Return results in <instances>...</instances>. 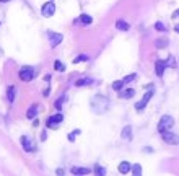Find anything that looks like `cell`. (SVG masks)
I'll return each instance as SVG.
<instances>
[{
    "mask_svg": "<svg viewBox=\"0 0 179 176\" xmlns=\"http://www.w3.org/2000/svg\"><path fill=\"white\" fill-rule=\"evenodd\" d=\"M108 106H109V101L106 96H103V95H96L93 96V100H91V108L95 109V113H104L108 109Z\"/></svg>",
    "mask_w": 179,
    "mask_h": 176,
    "instance_id": "6da1fadb",
    "label": "cell"
},
{
    "mask_svg": "<svg viewBox=\"0 0 179 176\" xmlns=\"http://www.w3.org/2000/svg\"><path fill=\"white\" fill-rule=\"evenodd\" d=\"M173 126H174V119H173L171 116H163L160 119V122H158V132H165V130H169Z\"/></svg>",
    "mask_w": 179,
    "mask_h": 176,
    "instance_id": "7a4b0ae2",
    "label": "cell"
},
{
    "mask_svg": "<svg viewBox=\"0 0 179 176\" xmlns=\"http://www.w3.org/2000/svg\"><path fill=\"white\" fill-rule=\"evenodd\" d=\"M34 75H36V72H34L33 67H30V65L21 67V70H20V80L30 82V80H33V78H34Z\"/></svg>",
    "mask_w": 179,
    "mask_h": 176,
    "instance_id": "3957f363",
    "label": "cell"
},
{
    "mask_svg": "<svg viewBox=\"0 0 179 176\" xmlns=\"http://www.w3.org/2000/svg\"><path fill=\"white\" fill-rule=\"evenodd\" d=\"M63 121V116L60 114V113H57V114H54V116H51L49 119H47V122H46V126H47L49 129H57L60 126V122Z\"/></svg>",
    "mask_w": 179,
    "mask_h": 176,
    "instance_id": "277c9868",
    "label": "cell"
},
{
    "mask_svg": "<svg viewBox=\"0 0 179 176\" xmlns=\"http://www.w3.org/2000/svg\"><path fill=\"white\" fill-rule=\"evenodd\" d=\"M161 134H163V140L166 144H169V145H177L179 144V135L177 134H173L169 130H165V132H161Z\"/></svg>",
    "mask_w": 179,
    "mask_h": 176,
    "instance_id": "5b68a950",
    "label": "cell"
},
{
    "mask_svg": "<svg viewBox=\"0 0 179 176\" xmlns=\"http://www.w3.org/2000/svg\"><path fill=\"white\" fill-rule=\"evenodd\" d=\"M152 96H153V92L150 90V92H148V93H145V96H143V98H142V100L135 104V109H137L138 113L143 111V109H145V106L148 104V101H150V98H152Z\"/></svg>",
    "mask_w": 179,
    "mask_h": 176,
    "instance_id": "8992f818",
    "label": "cell"
},
{
    "mask_svg": "<svg viewBox=\"0 0 179 176\" xmlns=\"http://www.w3.org/2000/svg\"><path fill=\"white\" fill-rule=\"evenodd\" d=\"M47 38H49V41H51V46H52V47H55L57 44H60V43H62V35H60V33L47 31Z\"/></svg>",
    "mask_w": 179,
    "mask_h": 176,
    "instance_id": "52a82bcc",
    "label": "cell"
},
{
    "mask_svg": "<svg viewBox=\"0 0 179 176\" xmlns=\"http://www.w3.org/2000/svg\"><path fill=\"white\" fill-rule=\"evenodd\" d=\"M41 13H43L44 16H52V15L55 13V5H54V2L44 3L43 8H41Z\"/></svg>",
    "mask_w": 179,
    "mask_h": 176,
    "instance_id": "ba28073f",
    "label": "cell"
},
{
    "mask_svg": "<svg viewBox=\"0 0 179 176\" xmlns=\"http://www.w3.org/2000/svg\"><path fill=\"white\" fill-rule=\"evenodd\" d=\"M21 145H23V149H25L26 152H33L34 150V144H33V140H30L28 135H23V137H21Z\"/></svg>",
    "mask_w": 179,
    "mask_h": 176,
    "instance_id": "9c48e42d",
    "label": "cell"
},
{
    "mask_svg": "<svg viewBox=\"0 0 179 176\" xmlns=\"http://www.w3.org/2000/svg\"><path fill=\"white\" fill-rule=\"evenodd\" d=\"M165 69H166V62L165 60H157L155 62V73L158 77H161L165 73Z\"/></svg>",
    "mask_w": 179,
    "mask_h": 176,
    "instance_id": "30bf717a",
    "label": "cell"
},
{
    "mask_svg": "<svg viewBox=\"0 0 179 176\" xmlns=\"http://www.w3.org/2000/svg\"><path fill=\"white\" fill-rule=\"evenodd\" d=\"M130 168H132V165H130L129 162H122V163L119 165V173L125 174V173H129V171H130Z\"/></svg>",
    "mask_w": 179,
    "mask_h": 176,
    "instance_id": "8fae6325",
    "label": "cell"
},
{
    "mask_svg": "<svg viewBox=\"0 0 179 176\" xmlns=\"http://www.w3.org/2000/svg\"><path fill=\"white\" fill-rule=\"evenodd\" d=\"M134 95H135V90H134V88H127V90H124V92H120V98L129 100V98H132Z\"/></svg>",
    "mask_w": 179,
    "mask_h": 176,
    "instance_id": "7c38bea8",
    "label": "cell"
},
{
    "mask_svg": "<svg viewBox=\"0 0 179 176\" xmlns=\"http://www.w3.org/2000/svg\"><path fill=\"white\" fill-rule=\"evenodd\" d=\"M72 173H73V174H90V173H91V170H88V168H78V166H73V168H72Z\"/></svg>",
    "mask_w": 179,
    "mask_h": 176,
    "instance_id": "4fadbf2b",
    "label": "cell"
},
{
    "mask_svg": "<svg viewBox=\"0 0 179 176\" xmlns=\"http://www.w3.org/2000/svg\"><path fill=\"white\" fill-rule=\"evenodd\" d=\"M36 114H38V104H34V106H31L30 109H28L26 117L28 119H33V117H36Z\"/></svg>",
    "mask_w": 179,
    "mask_h": 176,
    "instance_id": "5bb4252c",
    "label": "cell"
},
{
    "mask_svg": "<svg viewBox=\"0 0 179 176\" xmlns=\"http://www.w3.org/2000/svg\"><path fill=\"white\" fill-rule=\"evenodd\" d=\"M122 139L125 140H130L132 139V127L130 126H125L124 130H122Z\"/></svg>",
    "mask_w": 179,
    "mask_h": 176,
    "instance_id": "9a60e30c",
    "label": "cell"
},
{
    "mask_svg": "<svg viewBox=\"0 0 179 176\" xmlns=\"http://www.w3.org/2000/svg\"><path fill=\"white\" fill-rule=\"evenodd\" d=\"M116 28H117V30H120V31H129V25H127L125 21H122V20L116 21Z\"/></svg>",
    "mask_w": 179,
    "mask_h": 176,
    "instance_id": "2e32d148",
    "label": "cell"
},
{
    "mask_svg": "<svg viewBox=\"0 0 179 176\" xmlns=\"http://www.w3.org/2000/svg\"><path fill=\"white\" fill-rule=\"evenodd\" d=\"M155 44H157V47H158V49H165L166 46H168V39H166V38L157 39V43H155Z\"/></svg>",
    "mask_w": 179,
    "mask_h": 176,
    "instance_id": "e0dca14e",
    "label": "cell"
},
{
    "mask_svg": "<svg viewBox=\"0 0 179 176\" xmlns=\"http://www.w3.org/2000/svg\"><path fill=\"white\" fill-rule=\"evenodd\" d=\"M90 83H93V80L91 78H80V80H77V87H85V85H90Z\"/></svg>",
    "mask_w": 179,
    "mask_h": 176,
    "instance_id": "ac0fdd59",
    "label": "cell"
},
{
    "mask_svg": "<svg viewBox=\"0 0 179 176\" xmlns=\"http://www.w3.org/2000/svg\"><path fill=\"white\" fill-rule=\"evenodd\" d=\"M80 21H82V23H85V25H90L91 21H93V18H91L90 15H80Z\"/></svg>",
    "mask_w": 179,
    "mask_h": 176,
    "instance_id": "d6986e66",
    "label": "cell"
},
{
    "mask_svg": "<svg viewBox=\"0 0 179 176\" xmlns=\"http://www.w3.org/2000/svg\"><path fill=\"white\" fill-rule=\"evenodd\" d=\"M130 171L134 173L135 176H140V174H142V166H140V165H132Z\"/></svg>",
    "mask_w": 179,
    "mask_h": 176,
    "instance_id": "ffe728a7",
    "label": "cell"
},
{
    "mask_svg": "<svg viewBox=\"0 0 179 176\" xmlns=\"http://www.w3.org/2000/svg\"><path fill=\"white\" fill-rule=\"evenodd\" d=\"M15 93H16L15 87H10L8 88V101H10V103H13V101H15Z\"/></svg>",
    "mask_w": 179,
    "mask_h": 176,
    "instance_id": "44dd1931",
    "label": "cell"
},
{
    "mask_svg": "<svg viewBox=\"0 0 179 176\" xmlns=\"http://www.w3.org/2000/svg\"><path fill=\"white\" fill-rule=\"evenodd\" d=\"M54 69H55L57 72H63V70H65V65H63L60 60H55V62H54Z\"/></svg>",
    "mask_w": 179,
    "mask_h": 176,
    "instance_id": "7402d4cb",
    "label": "cell"
},
{
    "mask_svg": "<svg viewBox=\"0 0 179 176\" xmlns=\"http://www.w3.org/2000/svg\"><path fill=\"white\" fill-rule=\"evenodd\" d=\"M122 87H124V82L122 80H116L112 83V88L116 90V92H120V90H122Z\"/></svg>",
    "mask_w": 179,
    "mask_h": 176,
    "instance_id": "603a6c76",
    "label": "cell"
},
{
    "mask_svg": "<svg viewBox=\"0 0 179 176\" xmlns=\"http://www.w3.org/2000/svg\"><path fill=\"white\" fill-rule=\"evenodd\" d=\"M86 60H88V55L82 54V55H78V57L73 60V64H78V62H86Z\"/></svg>",
    "mask_w": 179,
    "mask_h": 176,
    "instance_id": "cb8c5ba5",
    "label": "cell"
},
{
    "mask_svg": "<svg viewBox=\"0 0 179 176\" xmlns=\"http://www.w3.org/2000/svg\"><path fill=\"white\" fill-rule=\"evenodd\" d=\"M78 134H80V130H73L72 134H68V140H70V142H73V140H75V137H77Z\"/></svg>",
    "mask_w": 179,
    "mask_h": 176,
    "instance_id": "d4e9b609",
    "label": "cell"
},
{
    "mask_svg": "<svg viewBox=\"0 0 179 176\" xmlns=\"http://www.w3.org/2000/svg\"><path fill=\"white\" fill-rule=\"evenodd\" d=\"M155 30H157V31H165V25L158 21V23H155Z\"/></svg>",
    "mask_w": 179,
    "mask_h": 176,
    "instance_id": "484cf974",
    "label": "cell"
},
{
    "mask_svg": "<svg viewBox=\"0 0 179 176\" xmlns=\"http://www.w3.org/2000/svg\"><path fill=\"white\" fill-rule=\"evenodd\" d=\"M95 171H96L98 174H106V170H104V168H101V166H98V165H96Z\"/></svg>",
    "mask_w": 179,
    "mask_h": 176,
    "instance_id": "4316f807",
    "label": "cell"
},
{
    "mask_svg": "<svg viewBox=\"0 0 179 176\" xmlns=\"http://www.w3.org/2000/svg\"><path fill=\"white\" fill-rule=\"evenodd\" d=\"M168 65H173V67L176 65V62H174V59H173V55H169V59L166 60V67H168Z\"/></svg>",
    "mask_w": 179,
    "mask_h": 176,
    "instance_id": "83f0119b",
    "label": "cell"
},
{
    "mask_svg": "<svg viewBox=\"0 0 179 176\" xmlns=\"http://www.w3.org/2000/svg\"><path fill=\"white\" fill-rule=\"evenodd\" d=\"M134 78H135V73H132V75H127L125 78H124V83H127V82H132V80H134Z\"/></svg>",
    "mask_w": 179,
    "mask_h": 176,
    "instance_id": "f1b7e54d",
    "label": "cell"
},
{
    "mask_svg": "<svg viewBox=\"0 0 179 176\" xmlns=\"http://www.w3.org/2000/svg\"><path fill=\"white\" fill-rule=\"evenodd\" d=\"M174 30H176V31L179 33V25H176V26H174Z\"/></svg>",
    "mask_w": 179,
    "mask_h": 176,
    "instance_id": "f546056e",
    "label": "cell"
},
{
    "mask_svg": "<svg viewBox=\"0 0 179 176\" xmlns=\"http://www.w3.org/2000/svg\"><path fill=\"white\" fill-rule=\"evenodd\" d=\"M0 2H10V0H0Z\"/></svg>",
    "mask_w": 179,
    "mask_h": 176,
    "instance_id": "4dcf8cb0",
    "label": "cell"
}]
</instances>
